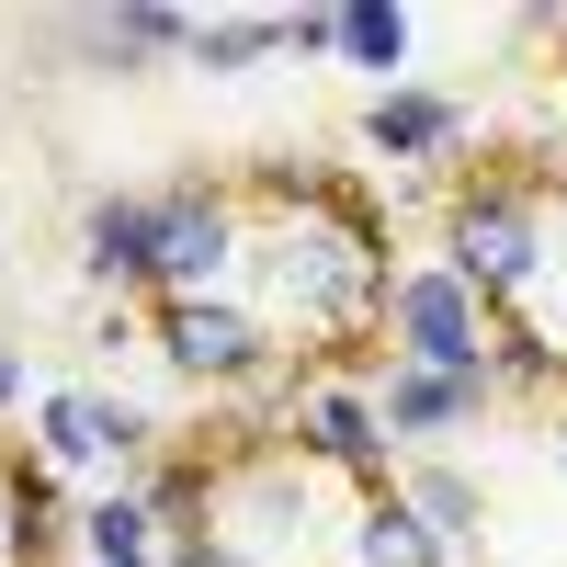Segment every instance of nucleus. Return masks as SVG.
Segmentation results:
<instances>
[{
	"label": "nucleus",
	"instance_id": "1",
	"mask_svg": "<svg viewBox=\"0 0 567 567\" xmlns=\"http://www.w3.org/2000/svg\"><path fill=\"white\" fill-rule=\"evenodd\" d=\"M261 205L272 227H250V318L272 329V341L296 352H329V341H363L374 307H386V239H374V216L352 205V182L329 171H261Z\"/></svg>",
	"mask_w": 567,
	"mask_h": 567
},
{
	"label": "nucleus",
	"instance_id": "2",
	"mask_svg": "<svg viewBox=\"0 0 567 567\" xmlns=\"http://www.w3.org/2000/svg\"><path fill=\"white\" fill-rule=\"evenodd\" d=\"M477 307H499V318H523L534 307V284H545V261H556V227H545V182H511V171H488V182H454V205H443V250H432Z\"/></svg>",
	"mask_w": 567,
	"mask_h": 567
},
{
	"label": "nucleus",
	"instance_id": "3",
	"mask_svg": "<svg viewBox=\"0 0 567 567\" xmlns=\"http://www.w3.org/2000/svg\"><path fill=\"white\" fill-rule=\"evenodd\" d=\"M239 567H341V523L318 511L307 465L284 443H250L216 465V523H205Z\"/></svg>",
	"mask_w": 567,
	"mask_h": 567
},
{
	"label": "nucleus",
	"instance_id": "4",
	"mask_svg": "<svg viewBox=\"0 0 567 567\" xmlns=\"http://www.w3.org/2000/svg\"><path fill=\"white\" fill-rule=\"evenodd\" d=\"M374 341H386V363L488 374V352H499V307H477L443 261H398V272H386V307H374Z\"/></svg>",
	"mask_w": 567,
	"mask_h": 567
},
{
	"label": "nucleus",
	"instance_id": "5",
	"mask_svg": "<svg viewBox=\"0 0 567 567\" xmlns=\"http://www.w3.org/2000/svg\"><path fill=\"white\" fill-rule=\"evenodd\" d=\"M272 443L296 454V465H329V477H352L363 499L374 488H398V443H386V420H374V386L363 374H296L284 386V420H272Z\"/></svg>",
	"mask_w": 567,
	"mask_h": 567
},
{
	"label": "nucleus",
	"instance_id": "6",
	"mask_svg": "<svg viewBox=\"0 0 567 567\" xmlns=\"http://www.w3.org/2000/svg\"><path fill=\"white\" fill-rule=\"evenodd\" d=\"M250 261V205L227 182H171L159 194V272H148V307H194L227 296Z\"/></svg>",
	"mask_w": 567,
	"mask_h": 567
},
{
	"label": "nucleus",
	"instance_id": "7",
	"mask_svg": "<svg viewBox=\"0 0 567 567\" xmlns=\"http://www.w3.org/2000/svg\"><path fill=\"white\" fill-rule=\"evenodd\" d=\"M148 341L159 363L182 374V386H205V398H250L284 374V341L250 318V296H194V307H159L148 318Z\"/></svg>",
	"mask_w": 567,
	"mask_h": 567
},
{
	"label": "nucleus",
	"instance_id": "8",
	"mask_svg": "<svg viewBox=\"0 0 567 567\" xmlns=\"http://www.w3.org/2000/svg\"><path fill=\"white\" fill-rule=\"evenodd\" d=\"M363 386H374V420H386L398 454H443L454 432H477L499 409L488 374H432V363H386V374H363Z\"/></svg>",
	"mask_w": 567,
	"mask_h": 567
},
{
	"label": "nucleus",
	"instance_id": "9",
	"mask_svg": "<svg viewBox=\"0 0 567 567\" xmlns=\"http://www.w3.org/2000/svg\"><path fill=\"white\" fill-rule=\"evenodd\" d=\"M363 159H386V171H454L465 159V103L432 91V80L374 91V103H363Z\"/></svg>",
	"mask_w": 567,
	"mask_h": 567
},
{
	"label": "nucleus",
	"instance_id": "10",
	"mask_svg": "<svg viewBox=\"0 0 567 567\" xmlns=\"http://www.w3.org/2000/svg\"><path fill=\"white\" fill-rule=\"evenodd\" d=\"M80 272L103 296H148L159 272V194H91L80 205Z\"/></svg>",
	"mask_w": 567,
	"mask_h": 567
},
{
	"label": "nucleus",
	"instance_id": "11",
	"mask_svg": "<svg viewBox=\"0 0 567 567\" xmlns=\"http://www.w3.org/2000/svg\"><path fill=\"white\" fill-rule=\"evenodd\" d=\"M69 45H91L103 69H159V58H194V12L171 0H125V12H69Z\"/></svg>",
	"mask_w": 567,
	"mask_h": 567
},
{
	"label": "nucleus",
	"instance_id": "12",
	"mask_svg": "<svg viewBox=\"0 0 567 567\" xmlns=\"http://www.w3.org/2000/svg\"><path fill=\"white\" fill-rule=\"evenodd\" d=\"M341 567H454V545L420 523L398 488H374V499H352V523H341Z\"/></svg>",
	"mask_w": 567,
	"mask_h": 567
},
{
	"label": "nucleus",
	"instance_id": "13",
	"mask_svg": "<svg viewBox=\"0 0 567 567\" xmlns=\"http://www.w3.org/2000/svg\"><path fill=\"white\" fill-rule=\"evenodd\" d=\"M398 499H409L443 545H477V534H488V488L465 477L454 454H409V465H398Z\"/></svg>",
	"mask_w": 567,
	"mask_h": 567
},
{
	"label": "nucleus",
	"instance_id": "14",
	"mask_svg": "<svg viewBox=\"0 0 567 567\" xmlns=\"http://www.w3.org/2000/svg\"><path fill=\"white\" fill-rule=\"evenodd\" d=\"M261 58H284V12H194V58L205 80H250Z\"/></svg>",
	"mask_w": 567,
	"mask_h": 567
},
{
	"label": "nucleus",
	"instance_id": "15",
	"mask_svg": "<svg viewBox=\"0 0 567 567\" xmlns=\"http://www.w3.org/2000/svg\"><path fill=\"white\" fill-rule=\"evenodd\" d=\"M409 12H398V0H341V69H363L374 91H398L409 80Z\"/></svg>",
	"mask_w": 567,
	"mask_h": 567
},
{
	"label": "nucleus",
	"instance_id": "16",
	"mask_svg": "<svg viewBox=\"0 0 567 567\" xmlns=\"http://www.w3.org/2000/svg\"><path fill=\"white\" fill-rule=\"evenodd\" d=\"M34 465L45 477H103V432H91V386L34 398Z\"/></svg>",
	"mask_w": 567,
	"mask_h": 567
},
{
	"label": "nucleus",
	"instance_id": "17",
	"mask_svg": "<svg viewBox=\"0 0 567 567\" xmlns=\"http://www.w3.org/2000/svg\"><path fill=\"white\" fill-rule=\"evenodd\" d=\"M556 374H567V352H545L534 329H499V352H488V386L499 398H534V386H556Z\"/></svg>",
	"mask_w": 567,
	"mask_h": 567
},
{
	"label": "nucleus",
	"instance_id": "18",
	"mask_svg": "<svg viewBox=\"0 0 567 567\" xmlns=\"http://www.w3.org/2000/svg\"><path fill=\"white\" fill-rule=\"evenodd\" d=\"M284 58H341V0H318V12H284Z\"/></svg>",
	"mask_w": 567,
	"mask_h": 567
},
{
	"label": "nucleus",
	"instance_id": "19",
	"mask_svg": "<svg viewBox=\"0 0 567 567\" xmlns=\"http://www.w3.org/2000/svg\"><path fill=\"white\" fill-rule=\"evenodd\" d=\"M545 227H556V261H567V171L545 182Z\"/></svg>",
	"mask_w": 567,
	"mask_h": 567
},
{
	"label": "nucleus",
	"instance_id": "20",
	"mask_svg": "<svg viewBox=\"0 0 567 567\" xmlns=\"http://www.w3.org/2000/svg\"><path fill=\"white\" fill-rule=\"evenodd\" d=\"M0 409H23V352H0Z\"/></svg>",
	"mask_w": 567,
	"mask_h": 567
},
{
	"label": "nucleus",
	"instance_id": "21",
	"mask_svg": "<svg viewBox=\"0 0 567 567\" xmlns=\"http://www.w3.org/2000/svg\"><path fill=\"white\" fill-rule=\"evenodd\" d=\"M0 556H12V465H0Z\"/></svg>",
	"mask_w": 567,
	"mask_h": 567
},
{
	"label": "nucleus",
	"instance_id": "22",
	"mask_svg": "<svg viewBox=\"0 0 567 567\" xmlns=\"http://www.w3.org/2000/svg\"><path fill=\"white\" fill-rule=\"evenodd\" d=\"M556 477H567V409H556Z\"/></svg>",
	"mask_w": 567,
	"mask_h": 567
},
{
	"label": "nucleus",
	"instance_id": "23",
	"mask_svg": "<svg viewBox=\"0 0 567 567\" xmlns=\"http://www.w3.org/2000/svg\"><path fill=\"white\" fill-rule=\"evenodd\" d=\"M556 69H567V45H556Z\"/></svg>",
	"mask_w": 567,
	"mask_h": 567
},
{
	"label": "nucleus",
	"instance_id": "24",
	"mask_svg": "<svg viewBox=\"0 0 567 567\" xmlns=\"http://www.w3.org/2000/svg\"><path fill=\"white\" fill-rule=\"evenodd\" d=\"M0 567H12V556H0Z\"/></svg>",
	"mask_w": 567,
	"mask_h": 567
}]
</instances>
